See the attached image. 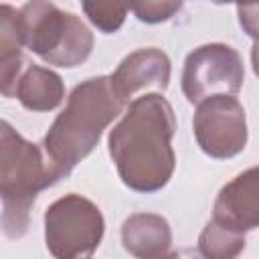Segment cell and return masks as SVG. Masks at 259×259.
Returning a JSON list of instances; mask_svg holds the SVG:
<instances>
[{
    "mask_svg": "<svg viewBox=\"0 0 259 259\" xmlns=\"http://www.w3.org/2000/svg\"><path fill=\"white\" fill-rule=\"evenodd\" d=\"M174 134V109L160 93H144L127 103L107 138L109 156L127 188L156 192L170 182L176 168Z\"/></svg>",
    "mask_w": 259,
    "mask_h": 259,
    "instance_id": "6da1fadb",
    "label": "cell"
},
{
    "mask_svg": "<svg viewBox=\"0 0 259 259\" xmlns=\"http://www.w3.org/2000/svg\"><path fill=\"white\" fill-rule=\"evenodd\" d=\"M192 132L198 148L217 160L235 158L247 146V115L235 95H212L196 103Z\"/></svg>",
    "mask_w": 259,
    "mask_h": 259,
    "instance_id": "52a82bcc",
    "label": "cell"
},
{
    "mask_svg": "<svg viewBox=\"0 0 259 259\" xmlns=\"http://www.w3.org/2000/svg\"><path fill=\"white\" fill-rule=\"evenodd\" d=\"M237 6H249V4H259V0H235Z\"/></svg>",
    "mask_w": 259,
    "mask_h": 259,
    "instance_id": "ac0fdd59",
    "label": "cell"
},
{
    "mask_svg": "<svg viewBox=\"0 0 259 259\" xmlns=\"http://www.w3.org/2000/svg\"><path fill=\"white\" fill-rule=\"evenodd\" d=\"M123 105L111 77L105 75L91 77L71 91L65 109L55 117L42 140V150L55 180L69 176L73 168L93 152Z\"/></svg>",
    "mask_w": 259,
    "mask_h": 259,
    "instance_id": "7a4b0ae2",
    "label": "cell"
},
{
    "mask_svg": "<svg viewBox=\"0 0 259 259\" xmlns=\"http://www.w3.org/2000/svg\"><path fill=\"white\" fill-rule=\"evenodd\" d=\"M22 34L18 26V10L10 4L0 8V61L22 55Z\"/></svg>",
    "mask_w": 259,
    "mask_h": 259,
    "instance_id": "5bb4252c",
    "label": "cell"
},
{
    "mask_svg": "<svg viewBox=\"0 0 259 259\" xmlns=\"http://www.w3.org/2000/svg\"><path fill=\"white\" fill-rule=\"evenodd\" d=\"M136 0H81L83 12L101 32H117Z\"/></svg>",
    "mask_w": 259,
    "mask_h": 259,
    "instance_id": "4fadbf2b",
    "label": "cell"
},
{
    "mask_svg": "<svg viewBox=\"0 0 259 259\" xmlns=\"http://www.w3.org/2000/svg\"><path fill=\"white\" fill-rule=\"evenodd\" d=\"M121 243L134 257L158 259L170 255L172 231L162 214L134 212L121 225Z\"/></svg>",
    "mask_w": 259,
    "mask_h": 259,
    "instance_id": "30bf717a",
    "label": "cell"
},
{
    "mask_svg": "<svg viewBox=\"0 0 259 259\" xmlns=\"http://www.w3.org/2000/svg\"><path fill=\"white\" fill-rule=\"evenodd\" d=\"M245 243L247 241L243 231L223 221H217L214 217L204 225L202 233L198 235V251L208 259H233L243 253Z\"/></svg>",
    "mask_w": 259,
    "mask_h": 259,
    "instance_id": "7c38bea8",
    "label": "cell"
},
{
    "mask_svg": "<svg viewBox=\"0 0 259 259\" xmlns=\"http://www.w3.org/2000/svg\"><path fill=\"white\" fill-rule=\"evenodd\" d=\"M212 217L243 233L259 227V166L247 168L227 182L214 200Z\"/></svg>",
    "mask_w": 259,
    "mask_h": 259,
    "instance_id": "9c48e42d",
    "label": "cell"
},
{
    "mask_svg": "<svg viewBox=\"0 0 259 259\" xmlns=\"http://www.w3.org/2000/svg\"><path fill=\"white\" fill-rule=\"evenodd\" d=\"M57 180L47 154L22 138L8 121L0 123V198L2 233L20 239L30 225V208L36 194Z\"/></svg>",
    "mask_w": 259,
    "mask_h": 259,
    "instance_id": "3957f363",
    "label": "cell"
},
{
    "mask_svg": "<svg viewBox=\"0 0 259 259\" xmlns=\"http://www.w3.org/2000/svg\"><path fill=\"white\" fill-rule=\"evenodd\" d=\"M14 97L30 111H51L65 99V83L59 73L38 65H26Z\"/></svg>",
    "mask_w": 259,
    "mask_h": 259,
    "instance_id": "8fae6325",
    "label": "cell"
},
{
    "mask_svg": "<svg viewBox=\"0 0 259 259\" xmlns=\"http://www.w3.org/2000/svg\"><path fill=\"white\" fill-rule=\"evenodd\" d=\"M210 2H214V4H229V2H235V0H210Z\"/></svg>",
    "mask_w": 259,
    "mask_h": 259,
    "instance_id": "d6986e66",
    "label": "cell"
},
{
    "mask_svg": "<svg viewBox=\"0 0 259 259\" xmlns=\"http://www.w3.org/2000/svg\"><path fill=\"white\" fill-rule=\"evenodd\" d=\"M239 14V24L241 28L255 40L259 38V4H249V6H237Z\"/></svg>",
    "mask_w": 259,
    "mask_h": 259,
    "instance_id": "2e32d148",
    "label": "cell"
},
{
    "mask_svg": "<svg viewBox=\"0 0 259 259\" xmlns=\"http://www.w3.org/2000/svg\"><path fill=\"white\" fill-rule=\"evenodd\" d=\"M170 59L156 47L138 49L121 59L117 69L109 75L117 95L127 105L144 91H166L170 83Z\"/></svg>",
    "mask_w": 259,
    "mask_h": 259,
    "instance_id": "ba28073f",
    "label": "cell"
},
{
    "mask_svg": "<svg viewBox=\"0 0 259 259\" xmlns=\"http://www.w3.org/2000/svg\"><path fill=\"white\" fill-rule=\"evenodd\" d=\"M180 81L188 103H200L212 95H237L245 81V67L233 47L210 42L186 55Z\"/></svg>",
    "mask_w": 259,
    "mask_h": 259,
    "instance_id": "8992f818",
    "label": "cell"
},
{
    "mask_svg": "<svg viewBox=\"0 0 259 259\" xmlns=\"http://www.w3.org/2000/svg\"><path fill=\"white\" fill-rule=\"evenodd\" d=\"M251 65H253V73L259 77V38H255L251 49Z\"/></svg>",
    "mask_w": 259,
    "mask_h": 259,
    "instance_id": "e0dca14e",
    "label": "cell"
},
{
    "mask_svg": "<svg viewBox=\"0 0 259 259\" xmlns=\"http://www.w3.org/2000/svg\"><path fill=\"white\" fill-rule=\"evenodd\" d=\"M22 42L47 65L73 69L93 53L91 28L73 12L57 8L49 0H28L18 8Z\"/></svg>",
    "mask_w": 259,
    "mask_h": 259,
    "instance_id": "277c9868",
    "label": "cell"
},
{
    "mask_svg": "<svg viewBox=\"0 0 259 259\" xmlns=\"http://www.w3.org/2000/svg\"><path fill=\"white\" fill-rule=\"evenodd\" d=\"M184 0H136L134 14L138 20L146 24H160L170 20L180 8Z\"/></svg>",
    "mask_w": 259,
    "mask_h": 259,
    "instance_id": "9a60e30c",
    "label": "cell"
},
{
    "mask_svg": "<svg viewBox=\"0 0 259 259\" xmlns=\"http://www.w3.org/2000/svg\"><path fill=\"white\" fill-rule=\"evenodd\" d=\"M103 233L105 221L99 206L81 194H65L45 210V245L53 257H91Z\"/></svg>",
    "mask_w": 259,
    "mask_h": 259,
    "instance_id": "5b68a950",
    "label": "cell"
}]
</instances>
